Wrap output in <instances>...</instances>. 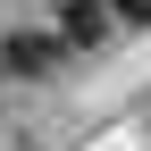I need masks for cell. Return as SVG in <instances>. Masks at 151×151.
<instances>
[{
	"label": "cell",
	"mask_w": 151,
	"mask_h": 151,
	"mask_svg": "<svg viewBox=\"0 0 151 151\" xmlns=\"http://www.w3.org/2000/svg\"><path fill=\"white\" fill-rule=\"evenodd\" d=\"M50 59H59L50 34H9V42H0V76H17V84H42Z\"/></svg>",
	"instance_id": "6da1fadb"
},
{
	"label": "cell",
	"mask_w": 151,
	"mask_h": 151,
	"mask_svg": "<svg viewBox=\"0 0 151 151\" xmlns=\"http://www.w3.org/2000/svg\"><path fill=\"white\" fill-rule=\"evenodd\" d=\"M101 34H109V17H101V0H59V34H50L59 50H92Z\"/></svg>",
	"instance_id": "7a4b0ae2"
},
{
	"label": "cell",
	"mask_w": 151,
	"mask_h": 151,
	"mask_svg": "<svg viewBox=\"0 0 151 151\" xmlns=\"http://www.w3.org/2000/svg\"><path fill=\"white\" fill-rule=\"evenodd\" d=\"M109 9H118L126 25H151V0H109Z\"/></svg>",
	"instance_id": "3957f363"
}]
</instances>
